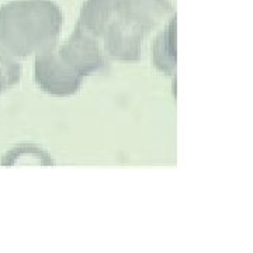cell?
<instances>
[{
    "label": "cell",
    "mask_w": 253,
    "mask_h": 253,
    "mask_svg": "<svg viewBox=\"0 0 253 253\" xmlns=\"http://www.w3.org/2000/svg\"><path fill=\"white\" fill-rule=\"evenodd\" d=\"M109 65L99 41L76 24L61 46L36 55L34 81L41 90L55 97H69L81 90L83 81Z\"/></svg>",
    "instance_id": "2"
},
{
    "label": "cell",
    "mask_w": 253,
    "mask_h": 253,
    "mask_svg": "<svg viewBox=\"0 0 253 253\" xmlns=\"http://www.w3.org/2000/svg\"><path fill=\"white\" fill-rule=\"evenodd\" d=\"M23 75V68L3 46H0V94L10 87L16 86Z\"/></svg>",
    "instance_id": "5"
},
{
    "label": "cell",
    "mask_w": 253,
    "mask_h": 253,
    "mask_svg": "<svg viewBox=\"0 0 253 253\" xmlns=\"http://www.w3.org/2000/svg\"><path fill=\"white\" fill-rule=\"evenodd\" d=\"M63 24L52 0H14L0 7V46L14 58L44 54L58 45Z\"/></svg>",
    "instance_id": "3"
},
{
    "label": "cell",
    "mask_w": 253,
    "mask_h": 253,
    "mask_svg": "<svg viewBox=\"0 0 253 253\" xmlns=\"http://www.w3.org/2000/svg\"><path fill=\"white\" fill-rule=\"evenodd\" d=\"M152 61L161 73H176V14L168 20L152 42Z\"/></svg>",
    "instance_id": "4"
},
{
    "label": "cell",
    "mask_w": 253,
    "mask_h": 253,
    "mask_svg": "<svg viewBox=\"0 0 253 253\" xmlns=\"http://www.w3.org/2000/svg\"><path fill=\"white\" fill-rule=\"evenodd\" d=\"M173 14L169 0H84L76 24L99 41L109 61L138 62L149 37Z\"/></svg>",
    "instance_id": "1"
}]
</instances>
